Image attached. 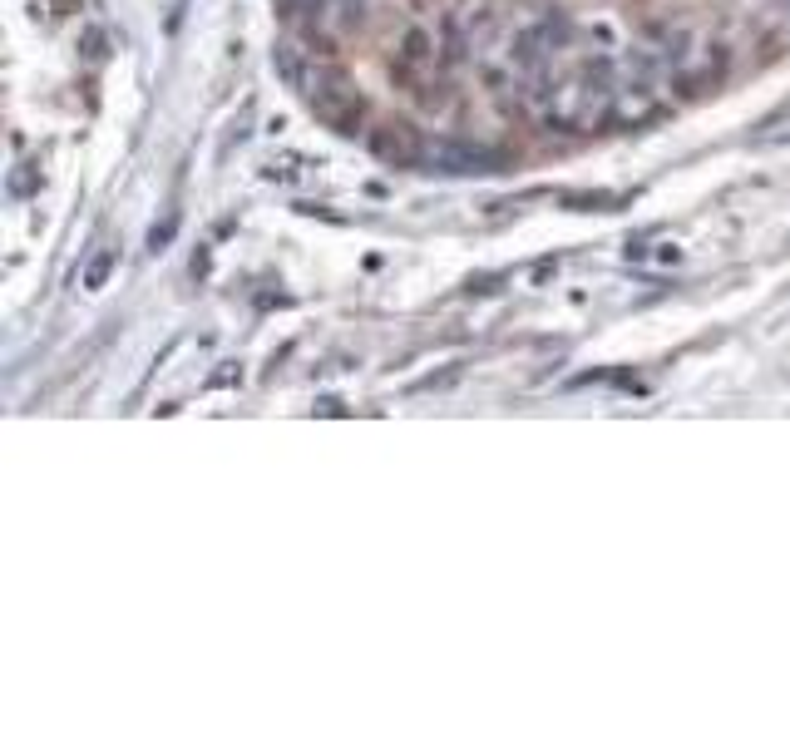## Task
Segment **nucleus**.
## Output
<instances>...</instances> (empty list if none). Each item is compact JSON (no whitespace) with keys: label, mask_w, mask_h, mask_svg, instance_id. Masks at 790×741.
<instances>
[{"label":"nucleus","mask_w":790,"mask_h":741,"mask_svg":"<svg viewBox=\"0 0 790 741\" xmlns=\"http://www.w3.org/2000/svg\"><path fill=\"white\" fill-rule=\"evenodd\" d=\"M302 99H307V109H312L316 119H321L331 134H341V139H356L361 124H366V114H371L366 94H356V84L346 80L341 70H331V65H312V70H307Z\"/></svg>","instance_id":"f257e3e1"},{"label":"nucleus","mask_w":790,"mask_h":741,"mask_svg":"<svg viewBox=\"0 0 790 741\" xmlns=\"http://www.w3.org/2000/svg\"><path fill=\"white\" fill-rule=\"evenodd\" d=\"M499 164H504V154L479 149V144H465V139H435V144H425V168H430V173H445V178L499 173Z\"/></svg>","instance_id":"f03ea898"},{"label":"nucleus","mask_w":790,"mask_h":741,"mask_svg":"<svg viewBox=\"0 0 790 741\" xmlns=\"http://www.w3.org/2000/svg\"><path fill=\"white\" fill-rule=\"evenodd\" d=\"M371 154L391 168H415L425 164V139L410 119H386V124L371 129Z\"/></svg>","instance_id":"7ed1b4c3"},{"label":"nucleus","mask_w":790,"mask_h":741,"mask_svg":"<svg viewBox=\"0 0 790 741\" xmlns=\"http://www.w3.org/2000/svg\"><path fill=\"white\" fill-rule=\"evenodd\" d=\"M312 60H316V55H307V50H302V45H292V40L272 45V75L287 84V89H297V94H302V84H307Z\"/></svg>","instance_id":"20e7f679"},{"label":"nucleus","mask_w":790,"mask_h":741,"mask_svg":"<svg viewBox=\"0 0 790 741\" xmlns=\"http://www.w3.org/2000/svg\"><path fill=\"white\" fill-rule=\"evenodd\" d=\"M114 267H119V247H99V252L84 262L79 287H84V292H104V287H109V277H114Z\"/></svg>","instance_id":"39448f33"},{"label":"nucleus","mask_w":790,"mask_h":741,"mask_svg":"<svg viewBox=\"0 0 790 741\" xmlns=\"http://www.w3.org/2000/svg\"><path fill=\"white\" fill-rule=\"evenodd\" d=\"M79 55H84V60H89V65H99V60H104V55H109V35H104V30H99V25H89V30H84V35H79Z\"/></svg>","instance_id":"423d86ee"},{"label":"nucleus","mask_w":790,"mask_h":741,"mask_svg":"<svg viewBox=\"0 0 790 741\" xmlns=\"http://www.w3.org/2000/svg\"><path fill=\"white\" fill-rule=\"evenodd\" d=\"M5 188H10V198H30V193L40 188V168H30V164H25V168H15Z\"/></svg>","instance_id":"0eeeda50"},{"label":"nucleus","mask_w":790,"mask_h":741,"mask_svg":"<svg viewBox=\"0 0 790 741\" xmlns=\"http://www.w3.org/2000/svg\"><path fill=\"white\" fill-rule=\"evenodd\" d=\"M173 233H178V213L168 208V213H163V223H154V233H149V252H163V247L173 243Z\"/></svg>","instance_id":"6e6552de"},{"label":"nucleus","mask_w":790,"mask_h":741,"mask_svg":"<svg viewBox=\"0 0 790 741\" xmlns=\"http://www.w3.org/2000/svg\"><path fill=\"white\" fill-rule=\"evenodd\" d=\"M563 203H568L573 213H593V208H603V203H608V193H568Z\"/></svg>","instance_id":"1a4fd4ad"}]
</instances>
